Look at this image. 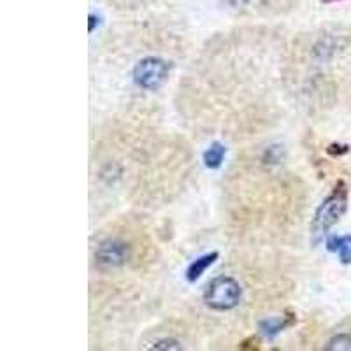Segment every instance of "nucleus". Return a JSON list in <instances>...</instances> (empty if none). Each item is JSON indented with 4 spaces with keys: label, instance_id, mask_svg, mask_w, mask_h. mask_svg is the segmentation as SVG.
Returning a JSON list of instances; mask_svg holds the SVG:
<instances>
[{
    "label": "nucleus",
    "instance_id": "obj_1",
    "mask_svg": "<svg viewBox=\"0 0 351 351\" xmlns=\"http://www.w3.org/2000/svg\"><path fill=\"white\" fill-rule=\"evenodd\" d=\"M202 299L213 311H232L243 300V287L232 276H216L204 290Z\"/></svg>",
    "mask_w": 351,
    "mask_h": 351
},
{
    "label": "nucleus",
    "instance_id": "obj_2",
    "mask_svg": "<svg viewBox=\"0 0 351 351\" xmlns=\"http://www.w3.org/2000/svg\"><path fill=\"white\" fill-rule=\"evenodd\" d=\"M348 211V184L337 181L330 193L319 204L313 218V234H325L330 230Z\"/></svg>",
    "mask_w": 351,
    "mask_h": 351
},
{
    "label": "nucleus",
    "instance_id": "obj_3",
    "mask_svg": "<svg viewBox=\"0 0 351 351\" xmlns=\"http://www.w3.org/2000/svg\"><path fill=\"white\" fill-rule=\"evenodd\" d=\"M171 74V64L160 56H144L134 65V83L146 92H156L164 86Z\"/></svg>",
    "mask_w": 351,
    "mask_h": 351
},
{
    "label": "nucleus",
    "instance_id": "obj_4",
    "mask_svg": "<svg viewBox=\"0 0 351 351\" xmlns=\"http://www.w3.org/2000/svg\"><path fill=\"white\" fill-rule=\"evenodd\" d=\"M130 244L118 237H109L97 246L95 262L106 269L121 267L130 260Z\"/></svg>",
    "mask_w": 351,
    "mask_h": 351
},
{
    "label": "nucleus",
    "instance_id": "obj_5",
    "mask_svg": "<svg viewBox=\"0 0 351 351\" xmlns=\"http://www.w3.org/2000/svg\"><path fill=\"white\" fill-rule=\"evenodd\" d=\"M219 258V253L218 252H209V253H204V255L197 256L186 269V281L188 283H197V281L206 274L211 265H215L216 260Z\"/></svg>",
    "mask_w": 351,
    "mask_h": 351
},
{
    "label": "nucleus",
    "instance_id": "obj_6",
    "mask_svg": "<svg viewBox=\"0 0 351 351\" xmlns=\"http://www.w3.org/2000/svg\"><path fill=\"white\" fill-rule=\"evenodd\" d=\"M297 324V315L295 313H287L281 318H269V319H262L258 324V330L260 334H263L265 337H274L280 332L287 330L288 327Z\"/></svg>",
    "mask_w": 351,
    "mask_h": 351
},
{
    "label": "nucleus",
    "instance_id": "obj_7",
    "mask_svg": "<svg viewBox=\"0 0 351 351\" xmlns=\"http://www.w3.org/2000/svg\"><path fill=\"white\" fill-rule=\"evenodd\" d=\"M327 250L337 253L343 265L351 263V236H332L327 239Z\"/></svg>",
    "mask_w": 351,
    "mask_h": 351
},
{
    "label": "nucleus",
    "instance_id": "obj_8",
    "mask_svg": "<svg viewBox=\"0 0 351 351\" xmlns=\"http://www.w3.org/2000/svg\"><path fill=\"white\" fill-rule=\"evenodd\" d=\"M225 155H227V148H225V144L215 141V143L209 144V148L204 152V155H202L204 165H206L208 169H211V171H216V169H219L221 167V164H223Z\"/></svg>",
    "mask_w": 351,
    "mask_h": 351
},
{
    "label": "nucleus",
    "instance_id": "obj_9",
    "mask_svg": "<svg viewBox=\"0 0 351 351\" xmlns=\"http://www.w3.org/2000/svg\"><path fill=\"white\" fill-rule=\"evenodd\" d=\"M325 350L328 351H351V335L337 334L327 343Z\"/></svg>",
    "mask_w": 351,
    "mask_h": 351
},
{
    "label": "nucleus",
    "instance_id": "obj_10",
    "mask_svg": "<svg viewBox=\"0 0 351 351\" xmlns=\"http://www.w3.org/2000/svg\"><path fill=\"white\" fill-rule=\"evenodd\" d=\"M152 350H183V346L176 339H160L153 344Z\"/></svg>",
    "mask_w": 351,
    "mask_h": 351
},
{
    "label": "nucleus",
    "instance_id": "obj_11",
    "mask_svg": "<svg viewBox=\"0 0 351 351\" xmlns=\"http://www.w3.org/2000/svg\"><path fill=\"white\" fill-rule=\"evenodd\" d=\"M348 152H350V146H348V144H330L327 148V153L332 156L346 155Z\"/></svg>",
    "mask_w": 351,
    "mask_h": 351
},
{
    "label": "nucleus",
    "instance_id": "obj_12",
    "mask_svg": "<svg viewBox=\"0 0 351 351\" xmlns=\"http://www.w3.org/2000/svg\"><path fill=\"white\" fill-rule=\"evenodd\" d=\"M99 25H100L99 14H95V12H90V14H88V32L90 34L95 32Z\"/></svg>",
    "mask_w": 351,
    "mask_h": 351
},
{
    "label": "nucleus",
    "instance_id": "obj_13",
    "mask_svg": "<svg viewBox=\"0 0 351 351\" xmlns=\"http://www.w3.org/2000/svg\"><path fill=\"white\" fill-rule=\"evenodd\" d=\"M225 2H227V4L230 5V8L239 9V8H246V5L250 4L252 0H225Z\"/></svg>",
    "mask_w": 351,
    "mask_h": 351
},
{
    "label": "nucleus",
    "instance_id": "obj_14",
    "mask_svg": "<svg viewBox=\"0 0 351 351\" xmlns=\"http://www.w3.org/2000/svg\"><path fill=\"white\" fill-rule=\"evenodd\" d=\"M324 2H341V0H324Z\"/></svg>",
    "mask_w": 351,
    "mask_h": 351
}]
</instances>
